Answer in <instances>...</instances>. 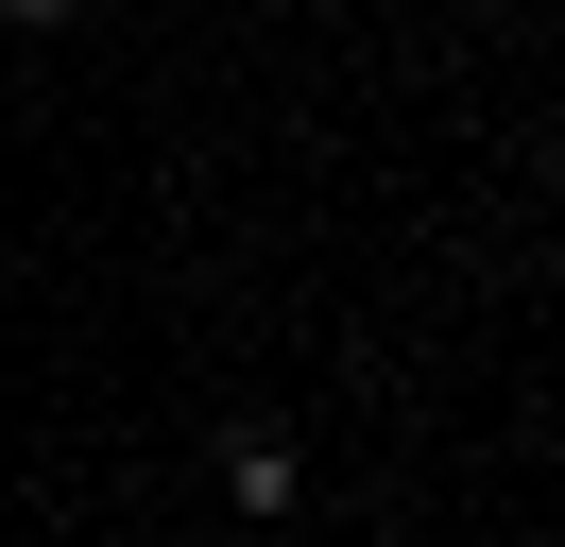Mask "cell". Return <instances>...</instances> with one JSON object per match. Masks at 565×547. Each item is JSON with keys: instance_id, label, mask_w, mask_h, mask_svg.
<instances>
[{"instance_id": "obj_1", "label": "cell", "mask_w": 565, "mask_h": 547, "mask_svg": "<svg viewBox=\"0 0 565 547\" xmlns=\"http://www.w3.org/2000/svg\"><path fill=\"white\" fill-rule=\"evenodd\" d=\"M223 496H241V513H291V496H309V462H291L275 428H241V444H223Z\"/></svg>"}, {"instance_id": "obj_2", "label": "cell", "mask_w": 565, "mask_h": 547, "mask_svg": "<svg viewBox=\"0 0 565 547\" xmlns=\"http://www.w3.org/2000/svg\"><path fill=\"white\" fill-rule=\"evenodd\" d=\"M86 18V0H0V34H70Z\"/></svg>"}]
</instances>
